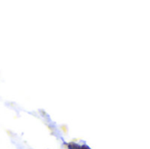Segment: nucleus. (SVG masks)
<instances>
[{"instance_id":"1","label":"nucleus","mask_w":150,"mask_h":149,"mask_svg":"<svg viewBox=\"0 0 150 149\" xmlns=\"http://www.w3.org/2000/svg\"><path fill=\"white\" fill-rule=\"evenodd\" d=\"M77 149H90L86 146H83V147H77Z\"/></svg>"}]
</instances>
